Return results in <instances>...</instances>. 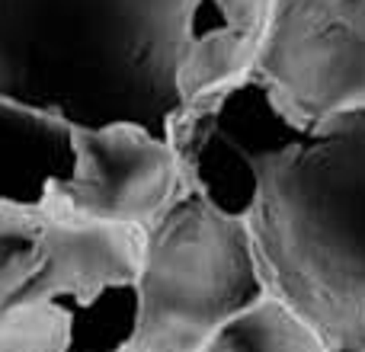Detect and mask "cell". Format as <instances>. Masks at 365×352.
I'll return each instance as SVG.
<instances>
[{"mask_svg":"<svg viewBox=\"0 0 365 352\" xmlns=\"http://www.w3.org/2000/svg\"><path fill=\"white\" fill-rule=\"evenodd\" d=\"M180 13L173 0H0V96L74 128L170 135Z\"/></svg>","mask_w":365,"mask_h":352,"instance_id":"obj_1","label":"cell"},{"mask_svg":"<svg viewBox=\"0 0 365 352\" xmlns=\"http://www.w3.org/2000/svg\"><path fill=\"white\" fill-rule=\"evenodd\" d=\"M202 352H330L311 323L276 295L259 298L253 308L221 327Z\"/></svg>","mask_w":365,"mask_h":352,"instance_id":"obj_9","label":"cell"},{"mask_svg":"<svg viewBox=\"0 0 365 352\" xmlns=\"http://www.w3.org/2000/svg\"><path fill=\"white\" fill-rule=\"evenodd\" d=\"M141 231L71 214L38 221V257L0 314V352H132Z\"/></svg>","mask_w":365,"mask_h":352,"instance_id":"obj_3","label":"cell"},{"mask_svg":"<svg viewBox=\"0 0 365 352\" xmlns=\"http://www.w3.org/2000/svg\"><path fill=\"white\" fill-rule=\"evenodd\" d=\"M77 128L0 96V214L45 221L61 208L74 173Z\"/></svg>","mask_w":365,"mask_h":352,"instance_id":"obj_8","label":"cell"},{"mask_svg":"<svg viewBox=\"0 0 365 352\" xmlns=\"http://www.w3.org/2000/svg\"><path fill=\"white\" fill-rule=\"evenodd\" d=\"M269 295L330 352L365 349V113L308 128L263 167L247 218Z\"/></svg>","mask_w":365,"mask_h":352,"instance_id":"obj_2","label":"cell"},{"mask_svg":"<svg viewBox=\"0 0 365 352\" xmlns=\"http://www.w3.org/2000/svg\"><path fill=\"white\" fill-rule=\"evenodd\" d=\"M38 257V221L0 214V314L29 279Z\"/></svg>","mask_w":365,"mask_h":352,"instance_id":"obj_10","label":"cell"},{"mask_svg":"<svg viewBox=\"0 0 365 352\" xmlns=\"http://www.w3.org/2000/svg\"><path fill=\"white\" fill-rule=\"evenodd\" d=\"M304 128L282 113L272 93L257 81L186 109L170 128L182 189L227 218L247 221L257 208L263 167L302 141Z\"/></svg>","mask_w":365,"mask_h":352,"instance_id":"obj_6","label":"cell"},{"mask_svg":"<svg viewBox=\"0 0 365 352\" xmlns=\"http://www.w3.org/2000/svg\"><path fill=\"white\" fill-rule=\"evenodd\" d=\"M362 352H365V349H362Z\"/></svg>","mask_w":365,"mask_h":352,"instance_id":"obj_11","label":"cell"},{"mask_svg":"<svg viewBox=\"0 0 365 352\" xmlns=\"http://www.w3.org/2000/svg\"><path fill=\"white\" fill-rule=\"evenodd\" d=\"M253 77L304 132L365 113V0H272Z\"/></svg>","mask_w":365,"mask_h":352,"instance_id":"obj_5","label":"cell"},{"mask_svg":"<svg viewBox=\"0 0 365 352\" xmlns=\"http://www.w3.org/2000/svg\"><path fill=\"white\" fill-rule=\"evenodd\" d=\"M74 173L61 214L96 224L151 227L182 192V170L170 138L141 125L77 128Z\"/></svg>","mask_w":365,"mask_h":352,"instance_id":"obj_7","label":"cell"},{"mask_svg":"<svg viewBox=\"0 0 365 352\" xmlns=\"http://www.w3.org/2000/svg\"><path fill=\"white\" fill-rule=\"evenodd\" d=\"M138 333L132 352H202L221 327L269 295L247 221L192 192L141 231Z\"/></svg>","mask_w":365,"mask_h":352,"instance_id":"obj_4","label":"cell"}]
</instances>
